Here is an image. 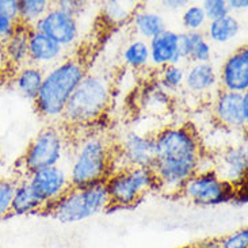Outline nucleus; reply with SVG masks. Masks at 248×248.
<instances>
[{"label": "nucleus", "mask_w": 248, "mask_h": 248, "mask_svg": "<svg viewBox=\"0 0 248 248\" xmlns=\"http://www.w3.org/2000/svg\"><path fill=\"white\" fill-rule=\"evenodd\" d=\"M122 26L125 25L99 10L83 38L76 41L60 64L45 75L40 93L33 101L34 111L42 121L47 124L59 118L68 98L93 71L108 41Z\"/></svg>", "instance_id": "nucleus-1"}, {"label": "nucleus", "mask_w": 248, "mask_h": 248, "mask_svg": "<svg viewBox=\"0 0 248 248\" xmlns=\"http://www.w3.org/2000/svg\"><path fill=\"white\" fill-rule=\"evenodd\" d=\"M124 64L99 59L93 71L68 98L54 124L62 133L65 149H76L81 141L96 130L113 111Z\"/></svg>", "instance_id": "nucleus-2"}, {"label": "nucleus", "mask_w": 248, "mask_h": 248, "mask_svg": "<svg viewBox=\"0 0 248 248\" xmlns=\"http://www.w3.org/2000/svg\"><path fill=\"white\" fill-rule=\"evenodd\" d=\"M155 157L151 170L154 191L172 200L185 182L203 170L209 147L194 122L170 124L154 132Z\"/></svg>", "instance_id": "nucleus-3"}, {"label": "nucleus", "mask_w": 248, "mask_h": 248, "mask_svg": "<svg viewBox=\"0 0 248 248\" xmlns=\"http://www.w3.org/2000/svg\"><path fill=\"white\" fill-rule=\"evenodd\" d=\"M75 152L69 185L105 183L122 166V136L106 129L96 130L81 141Z\"/></svg>", "instance_id": "nucleus-4"}, {"label": "nucleus", "mask_w": 248, "mask_h": 248, "mask_svg": "<svg viewBox=\"0 0 248 248\" xmlns=\"http://www.w3.org/2000/svg\"><path fill=\"white\" fill-rule=\"evenodd\" d=\"M106 206L108 195L103 183L91 186H72L68 183L67 188L46 202L35 216L54 218L62 224H74L106 213Z\"/></svg>", "instance_id": "nucleus-5"}, {"label": "nucleus", "mask_w": 248, "mask_h": 248, "mask_svg": "<svg viewBox=\"0 0 248 248\" xmlns=\"http://www.w3.org/2000/svg\"><path fill=\"white\" fill-rule=\"evenodd\" d=\"M64 149L65 142L61 130L54 122H47L38 130L29 142L25 152L15 161V178L27 181L37 171L57 166Z\"/></svg>", "instance_id": "nucleus-6"}, {"label": "nucleus", "mask_w": 248, "mask_h": 248, "mask_svg": "<svg viewBox=\"0 0 248 248\" xmlns=\"http://www.w3.org/2000/svg\"><path fill=\"white\" fill-rule=\"evenodd\" d=\"M103 185L108 195L106 213L137 208L154 191L149 168L120 167Z\"/></svg>", "instance_id": "nucleus-7"}, {"label": "nucleus", "mask_w": 248, "mask_h": 248, "mask_svg": "<svg viewBox=\"0 0 248 248\" xmlns=\"http://www.w3.org/2000/svg\"><path fill=\"white\" fill-rule=\"evenodd\" d=\"M247 188H239L220 179L209 167L193 175L175 194L172 201H186L193 205L210 206L244 198Z\"/></svg>", "instance_id": "nucleus-8"}, {"label": "nucleus", "mask_w": 248, "mask_h": 248, "mask_svg": "<svg viewBox=\"0 0 248 248\" xmlns=\"http://www.w3.org/2000/svg\"><path fill=\"white\" fill-rule=\"evenodd\" d=\"M210 122L216 129L224 132L247 133L248 94L216 90L210 103Z\"/></svg>", "instance_id": "nucleus-9"}, {"label": "nucleus", "mask_w": 248, "mask_h": 248, "mask_svg": "<svg viewBox=\"0 0 248 248\" xmlns=\"http://www.w3.org/2000/svg\"><path fill=\"white\" fill-rule=\"evenodd\" d=\"M208 167L222 181L239 188H247L248 156L246 145L227 144L209 148Z\"/></svg>", "instance_id": "nucleus-10"}, {"label": "nucleus", "mask_w": 248, "mask_h": 248, "mask_svg": "<svg viewBox=\"0 0 248 248\" xmlns=\"http://www.w3.org/2000/svg\"><path fill=\"white\" fill-rule=\"evenodd\" d=\"M33 27L54 42L60 44L62 47L69 45L74 46L79 38L78 18L61 11L54 1L49 11Z\"/></svg>", "instance_id": "nucleus-11"}, {"label": "nucleus", "mask_w": 248, "mask_h": 248, "mask_svg": "<svg viewBox=\"0 0 248 248\" xmlns=\"http://www.w3.org/2000/svg\"><path fill=\"white\" fill-rule=\"evenodd\" d=\"M217 88L244 94L248 90V45H240L222 62Z\"/></svg>", "instance_id": "nucleus-12"}, {"label": "nucleus", "mask_w": 248, "mask_h": 248, "mask_svg": "<svg viewBox=\"0 0 248 248\" xmlns=\"http://www.w3.org/2000/svg\"><path fill=\"white\" fill-rule=\"evenodd\" d=\"M155 157L154 133H129L122 137L121 167L151 168Z\"/></svg>", "instance_id": "nucleus-13"}, {"label": "nucleus", "mask_w": 248, "mask_h": 248, "mask_svg": "<svg viewBox=\"0 0 248 248\" xmlns=\"http://www.w3.org/2000/svg\"><path fill=\"white\" fill-rule=\"evenodd\" d=\"M27 182L35 195L45 205L46 202L59 197L67 188L69 178L62 168L59 166H52L37 171L27 179Z\"/></svg>", "instance_id": "nucleus-14"}, {"label": "nucleus", "mask_w": 248, "mask_h": 248, "mask_svg": "<svg viewBox=\"0 0 248 248\" xmlns=\"http://www.w3.org/2000/svg\"><path fill=\"white\" fill-rule=\"evenodd\" d=\"M31 27L18 20L14 33L3 41L0 53L15 71L29 64V31Z\"/></svg>", "instance_id": "nucleus-15"}, {"label": "nucleus", "mask_w": 248, "mask_h": 248, "mask_svg": "<svg viewBox=\"0 0 248 248\" xmlns=\"http://www.w3.org/2000/svg\"><path fill=\"white\" fill-rule=\"evenodd\" d=\"M183 83L193 96L201 99L208 98L212 103L215 98V95H212V90L217 88V75L210 62L194 64L187 72H185Z\"/></svg>", "instance_id": "nucleus-16"}, {"label": "nucleus", "mask_w": 248, "mask_h": 248, "mask_svg": "<svg viewBox=\"0 0 248 248\" xmlns=\"http://www.w3.org/2000/svg\"><path fill=\"white\" fill-rule=\"evenodd\" d=\"M149 59L157 67L178 64L181 60L179 34L166 30L160 35L152 38L149 44Z\"/></svg>", "instance_id": "nucleus-17"}, {"label": "nucleus", "mask_w": 248, "mask_h": 248, "mask_svg": "<svg viewBox=\"0 0 248 248\" xmlns=\"http://www.w3.org/2000/svg\"><path fill=\"white\" fill-rule=\"evenodd\" d=\"M64 47L34 27L29 31V64L41 65L64 57Z\"/></svg>", "instance_id": "nucleus-18"}, {"label": "nucleus", "mask_w": 248, "mask_h": 248, "mask_svg": "<svg viewBox=\"0 0 248 248\" xmlns=\"http://www.w3.org/2000/svg\"><path fill=\"white\" fill-rule=\"evenodd\" d=\"M42 205L44 202L35 195L29 182L19 181L14 191L11 208H10V217L22 215H37L42 208Z\"/></svg>", "instance_id": "nucleus-19"}, {"label": "nucleus", "mask_w": 248, "mask_h": 248, "mask_svg": "<svg viewBox=\"0 0 248 248\" xmlns=\"http://www.w3.org/2000/svg\"><path fill=\"white\" fill-rule=\"evenodd\" d=\"M44 79H45V72L42 65L26 64L16 72L14 78V83L20 94L25 95L33 102L40 93Z\"/></svg>", "instance_id": "nucleus-20"}, {"label": "nucleus", "mask_w": 248, "mask_h": 248, "mask_svg": "<svg viewBox=\"0 0 248 248\" xmlns=\"http://www.w3.org/2000/svg\"><path fill=\"white\" fill-rule=\"evenodd\" d=\"M142 6L139 7V10L133 15V25L136 31L140 34L142 38L152 40L155 37L160 35L166 31V23L160 15L148 11H141Z\"/></svg>", "instance_id": "nucleus-21"}, {"label": "nucleus", "mask_w": 248, "mask_h": 248, "mask_svg": "<svg viewBox=\"0 0 248 248\" xmlns=\"http://www.w3.org/2000/svg\"><path fill=\"white\" fill-rule=\"evenodd\" d=\"M240 31V23L233 15H225L220 19L210 22L208 27V38L215 42H228L233 40Z\"/></svg>", "instance_id": "nucleus-22"}, {"label": "nucleus", "mask_w": 248, "mask_h": 248, "mask_svg": "<svg viewBox=\"0 0 248 248\" xmlns=\"http://www.w3.org/2000/svg\"><path fill=\"white\" fill-rule=\"evenodd\" d=\"M53 1L47 0H19L18 20L27 26H34L49 11Z\"/></svg>", "instance_id": "nucleus-23"}, {"label": "nucleus", "mask_w": 248, "mask_h": 248, "mask_svg": "<svg viewBox=\"0 0 248 248\" xmlns=\"http://www.w3.org/2000/svg\"><path fill=\"white\" fill-rule=\"evenodd\" d=\"M148 61H149V45L144 41H133L125 47L122 54L124 67H130L137 71L147 67Z\"/></svg>", "instance_id": "nucleus-24"}, {"label": "nucleus", "mask_w": 248, "mask_h": 248, "mask_svg": "<svg viewBox=\"0 0 248 248\" xmlns=\"http://www.w3.org/2000/svg\"><path fill=\"white\" fill-rule=\"evenodd\" d=\"M156 69H157V79L156 80L168 91L179 88L185 81V71L178 64L157 67Z\"/></svg>", "instance_id": "nucleus-25"}, {"label": "nucleus", "mask_w": 248, "mask_h": 248, "mask_svg": "<svg viewBox=\"0 0 248 248\" xmlns=\"http://www.w3.org/2000/svg\"><path fill=\"white\" fill-rule=\"evenodd\" d=\"M19 179L13 178H0V221L10 217V208L13 201L14 191Z\"/></svg>", "instance_id": "nucleus-26"}, {"label": "nucleus", "mask_w": 248, "mask_h": 248, "mask_svg": "<svg viewBox=\"0 0 248 248\" xmlns=\"http://www.w3.org/2000/svg\"><path fill=\"white\" fill-rule=\"evenodd\" d=\"M218 248H248V229L240 228L228 235L216 237Z\"/></svg>", "instance_id": "nucleus-27"}, {"label": "nucleus", "mask_w": 248, "mask_h": 248, "mask_svg": "<svg viewBox=\"0 0 248 248\" xmlns=\"http://www.w3.org/2000/svg\"><path fill=\"white\" fill-rule=\"evenodd\" d=\"M206 20L201 6H190L182 15V23L187 31H198Z\"/></svg>", "instance_id": "nucleus-28"}, {"label": "nucleus", "mask_w": 248, "mask_h": 248, "mask_svg": "<svg viewBox=\"0 0 248 248\" xmlns=\"http://www.w3.org/2000/svg\"><path fill=\"white\" fill-rule=\"evenodd\" d=\"M201 7L205 13L206 19H209L210 22L220 19L229 14L228 4L225 0H206L202 3Z\"/></svg>", "instance_id": "nucleus-29"}, {"label": "nucleus", "mask_w": 248, "mask_h": 248, "mask_svg": "<svg viewBox=\"0 0 248 248\" xmlns=\"http://www.w3.org/2000/svg\"><path fill=\"white\" fill-rule=\"evenodd\" d=\"M56 6L60 8L61 11L67 13L68 15H72L75 18H79V15L87 8V1H78V0H61V1H54Z\"/></svg>", "instance_id": "nucleus-30"}, {"label": "nucleus", "mask_w": 248, "mask_h": 248, "mask_svg": "<svg viewBox=\"0 0 248 248\" xmlns=\"http://www.w3.org/2000/svg\"><path fill=\"white\" fill-rule=\"evenodd\" d=\"M210 59H212V47L208 40L203 38L193 50V53L190 56V61H193L195 64H202V62H209Z\"/></svg>", "instance_id": "nucleus-31"}, {"label": "nucleus", "mask_w": 248, "mask_h": 248, "mask_svg": "<svg viewBox=\"0 0 248 248\" xmlns=\"http://www.w3.org/2000/svg\"><path fill=\"white\" fill-rule=\"evenodd\" d=\"M18 1L19 0H0V16L18 19Z\"/></svg>", "instance_id": "nucleus-32"}, {"label": "nucleus", "mask_w": 248, "mask_h": 248, "mask_svg": "<svg viewBox=\"0 0 248 248\" xmlns=\"http://www.w3.org/2000/svg\"><path fill=\"white\" fill-rule=\"evenodd\" d=\"M18 71L10 67V64L4 60V57L0 53V87L6 84L7 81H14V78Z\"/></svg>", "instance_id": "nucleus-33"}, {"label": "nucleus", "mask_w": 248, "mask_h": 248, "mask_svg": "<svg viewBox=\"0 0 248 248\" xmlns=\"http://www.w3.org/2000/svg\"><path fill=\"white\" fill-rule=\"evenodd\" d=\"M18 19L14 20L8 16H0V40H7L14 33Z\"/></svg>", "instance_id": "nucleus-34"}, {"label": "nucleus", "mask_w": 248, "mask_h": 248, "mask_svg": "<svg viewBox=\"0 0 248 248\" xmlns=\"http://www.w3.org/2000/svg\"><path fill=\"white\" fill-rule=\"evenodd\" d=\"M188 248H218V244H217L216 237H209V239H203L201 242L188 244Z\"/></svg>", "instance_id": "nucleus-35"}, {"label": "nucleus", "mask_w": 248, "mask_h": 248, "mask_svg": "<svg viewBox=\"0 0 248 248\" xmlns=\"http://www.w3.org/2000/svg\"><path fill=\"white\" fill-rule=\"evenodd\" d=\"M227 4H228L229 11L231 10H237V8H246L248 6V1L247 0H231V1H227Z\"/></svg>", "instance_id": "nucleus-36"}, {"label": "nucleus", "mask_w": 248, "mask_h": 248, "mask_svg": "<svg viewBox=\"0 0 248 248\" xmlns=\"http://www.w3.org/2000/svg\"><path fill=\"white\" fill-rule=\"evenodd\" d=\"M163 4L168 8H179V7L185 6L186 1H164Z\"/></svg>", "instance_id": "nucleus-37"}, {"label": "nucleus", "mask_w": 248, "mask_h": 248, "mask_svg": "<svg viewBox=\"0 0 248 248\" xmlns=\"http://www.w3.org/2000/svg\"><path fill=\"white\" fill-rule=\"evenodd\" d=\"M1 45H3V41L0 40V50H1Z\"/></svg>", "instance_id": "nucleus-38"}, {"label": "nucleus", "mask_w": 248, "mask_h": 248, "mask_svg": "<svg viewBox=\"0 0 248 248\" xmlns=\"http://www.w3.org/2000/svg\"><path fill=\"white\" fill-rule=\"evenodd\" d=\"M178 248H188V246H183V247H178Z\"/></svg>", "instance_id": "nucleus-39"}]
</instances>
